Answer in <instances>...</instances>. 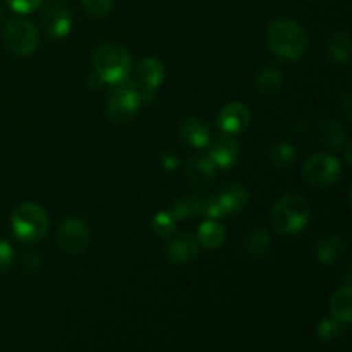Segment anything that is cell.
Masks as SVG:
<instances>
[{
  "label": "cell",
  "instance_id": "6da1fadb",
  "mask_svg": "<svg viewBox=\"0 0 352 352\" xmlns=\"http://www.w3.org/2000/svg\"><path fill=\"white\" fill-rule=\"evenodd\" d=\"M267 41L275 57L285 62H294L305 57L309 38L305 28L291 17H278L267 28Z\"/></svg>",
  "mask_w": 352,
  "mask_h": 352
},
{
  "label": "cell",
  "instance_id": "7a4b0ae2",
  "mask_svg": "<svg viewBox=\"0 0 352 352\" xmlns=\"http://www.w3.org/2000/svg\"><path fill=\"white\" fill-rule=\"evenodd\" d=\"M272 227L278 234L294 236L302 232L311 220V205L308 199L298 192L282 196L272 208Z\"/></svg>",
  "mask_w": 352,
  "mask_h": 352
},
{
  "label": "cell",
  "instance_id": "3957f363",
  "mask_svg": "<svg viewBox=\"0 0 352 352\" xmlns=\"http://www.w3.org/2000/svg\"><path fill=\"white\" fill-rule=\"evenodd\" d=\"M93 65H95V74H98L103 82L116 85L129 78L133 58L124 45L103 43L93 54Z\"/></svg>",
  "mask_w": 352,
  "mask_h": 352
},
{
  "label": "cell",
  "instance_id": "277c9868",
  "mask_svg": "<svg viewBox=\"0 0 352 352\" xmlns=\"http://www.w3.org/2000/svg\"><path fill=\"white\" fill-rule=\"evenodd\" d=\"M14 234L24 243H38L48 230L47 212L36 203H21L10 217Z\"/></svg>",
  "mask_w": 352,
  "mask_h": 352
},
{
  "label": "cell",
  "instance_id": "5b68a950",
  "mask_svg": "<svg viewBox=\"0 0 352 352\" xmlns=\"http://www.w3.org/2000/svg\"><path fill=\"white\" fill-rule=\"evenodd\" d=\"M112 91L107 98V116L112 122L126 124L134 119L141 107V96L134 86L133 79H124V81L112 85Z\"/></svg>",
  "mask_w": 352,
  "mask_h": 352
},
{
  "label": "cell",
  "instance_id": "8992f818",
  "mask_svg": "<svg viewBox=\"0 0 352 352\" xmlns=\"http://www.w3.org/2000/svg\"><path fill=\"white\" fill-rule=\"evenodd\" d=\"M250 203V191L246 186L239 182H232L227 186L223 191L215 196H206L205 198V215L208 219H222L227 215H237L243 212Z\"/></svg>",
  "mask_w": 352,
  "mask_h": 352
},
{
  "label": "cell",
  "instance_id": "52a82bcc",
  "mask_svg": "<svg viewBox=\"0 0 352 352\" xmlns=\"http://www.w3.org/2000/svg\"><path fill=\"white\" fill-rule=\"evenodd\" d=\"M342 174V165L336 157L327 153H315L302 165V177L309 186L318 189L336 184Z\"/></svg>",
  "mask_w": 352,
  "mask_h": 352
},
{
  "label": "cell",
  "instance_id": "ba28073f",
  "mask_svg": "<svg viewBox=\"0 0 352 352\" xmlns=\"http://www.w3.org/2000/svg\"><path fill=\"white\" fill-rule=\"evenodd\" d=\"M3 45L14 55L33 54L38 45V30L26 17H14L3 28Z\"/></svg>",
  "mask_w": 352,
  "mask_h": 352
},
{
  "label": "cell",
  "instance_id": "9c48e42d",
  "mask_svg": "<svg viewBox=\"0 0 352 352\" xmlns=\"http://www.w3.org/2000/svg\"><path fill=\"white\" fill-rule=\"evenodd\" d=\"M165 67L162 60L155 57L143 58L134 71L133 82L141 96V102H151L158 86L164 82Z\"/></svg>",
  "mask_w": 352,
  "mask_h": 352
},
{
  "label": "cell",
  "instance_id": "30bf717a",
  "mask_svg": "<svg viewBox=\"0 0 352 352\" xmlns=\"http://www.w3.org/2000/svg\"><path fill=\"white\" fill-rule=\"evenodd\" d=\"M89 239L88 226L79 219H67L57 232L58 246L67 254H81L88 248Z\"/></svg>",
  "mask_w": 352,
  "mask_h": 352
},
{
  "label": "cell",
  "instance_id": "8fae6325",
  "mask_svg": "<svg viewBox=\"0 0 352 352\" xmlns=\"http://www.w3.org/2000/svg\"><path fill=\"white\" fill-rule=\"evenodd\" d=\"M41 24L45 33L54 38H65L72 26L71 9L62 0H52L41 14Z\"/></svg>",
  "mask_w": 352,
  "mask_h": 352
},
{
  "label": "cell",
  "instance_id": "7c38bea8",
  "mask_svg": "<svg viewBox=\"0 0 352 352\" xmlns=\"http://www.w3.org/2000/svg\"><path fill=\"white\" fill-rule=\"evenodd\" d=\"M251 124V112L244 103L241 102H230L220 110L219 119H217V126L223 134L229 136H237L243 134L244 131L250 127Z\"/></svg>",
  "mask_w": 352,
  "mask_h": 352
},
{
  "label": "cell",
  "instance_id": "4fadbf2b",
  "mask_svg": "<svg viewBox=\"0 0 352 352\" xmlns=\"http://www.w3.org/2000/svg\"><path fill=\"white\" fill-rule=\"evenodd\" d=\"M199 243L191 234H179L165 248V256L174 265L191 263L198 258Z\"/></svg>",
  "mask_w": 352,
  "mask_h": 352
},
{
  "label": "cell",
  "instance_id": "5bb4252c",
  "mask_svg": "<svg viewBox=\"0 0 352 352\" xmlns=\"http://www.w3.org/2000/svg\"><path fill=\"white\" fill-rule=\"evenodd\" d=\"M208 146V157L215 162L217 167H234L241 157L239 143L229 134H223V136L217 138L215 141H210Z\"/></svg>",
  "mask_w": 352,
  "mask_h": 352
},
{
  "label": "cell",
  "instance_id": "9a60e30c",
  "mask_svg": "<svg viewBox=\"0 0 352 352\" xmlns=\"http://www.w3.org/2000/svg\"><path fill=\"white\" fill-rule=\"evenodd\" d=\"M179 138L192 148H205L212 141V129L199 117H184L179 124Z\"/></svg>",
  "mask_w": 352,
  "mask_h": 352
},
{
  "label": "cell",
  "instance_id": "2e32d148",
  "mask_svg": "<svg viewBox=\"0 0 352 352\" xmlns=\"http://www.w3.org/2000/svg\"><path fill=\"white\" fill-rule=\"evenodd\" d=\"M217 165L208 155L195 157L186 164V179L196 188H205L215 181Z\"/></svg>",
  "mask_w": 352,
  "mask_h": 352
},
{
  "label": "cell",
  "instance_id": "e0dca14e",
  "mask_svg": "<svg viewBox=\"0 0 352 352\" xmlns=\"http://www.w3.org/2000/svg\"><path fill=\"white\" fill-rule=\"evenodd\" d=\"M347 250V243L339 234H330L322 237L315 246V256L322 265H336L344 256Z\"/></svg>",
  "mask_w": 352,
  "mask_h": 352
},
{
  "label": "cell",
  "instance_id": "ac0fdd59",
  "mask_svg": "<svg viewBox=\"0 0 352 352\" xmlns=\"http://www.w3.org/2000/svg\"><path fill=\"white\" fill-rule=\"evenodd\" d=\"M316 138L322 144L332 148V150H340L347 143V133L342 124L336 119H323L316 126Z\"/></svg>",
  "mask_w": 352,
  "mask_h": 352
},
{
  "label": "cell",
  "instance_id": "d6986e66",
  "mask_svg": "<svg viewBox=\"0 0 352 352\" xmlns=\"http://www.w3.org/2000/svg\"><path fill=\"white\" fill-rule=\"evenodd\" d=\"M330 313L333 320L349 327L352 318V289L349 284L333 292L330 298Z\"/></svg>",
  "mask_w": 352,
  "mask_h": 352
},
{
  "label": "cell",
  "instance_id": "ffe728a7",
  "mask_svg": "<svg viewBox=\"0 0 352 352\" xmlns=\"http://www.w3.org/2000/svg\"><path fill=\"white\" fill-rule=\"evenodd\" d=\"M327 52L330 60L339 65H347L352 58L351 36L346 31H337L327 41Z\"/></svg>",
  "mask_w": 352,
  "mask_h": 352
},
{
  "label": "cell",
  "instance_id": "44dd1931",
  "mask_svg": "<svg viewBox=\"0 0 352 352\" xmlns=\"http://www.w3.org/2000/svg\"><path fill=\"white\" fill-rule=\"evenodd\" d=\"M226 236V227L219 220L208 219L201 223L196 239H198L199 246L206 248V250H217V248H220L223 244Z\"/></svg>",
  "mask_w": 352,
  "mask_h": 352
},
{
  "label": "cell",
  "instance_id": "7402d4cb",
  "mask_svg": "<svg viewBox=\"0 0 352 352\" xmlns=\"http://www.w3.org/2000/svg\"><path fill=\"white\" fill-rule=\"evenodd\" d=\"M168 212L174 215L175 220L195 219L205 212V198H201V196H182L172 203Z\"/></svg>",
  "mask_w": 352,
  "mask_h": 352
},
{
  "label": "cell",
  "instance_id": "603a6c76",
  "mask_svg": "<svg viewBox=\"0 0 352 352\" xmlns=\"http://www.w3.org/2000/svg\"><path fill=\"white\" fill-rule=\"evenodd\" d=\"M272 237L265 227L253 229L244 239V251L251 258H263L270 251Z\"/></svg>",
  "mask_w": 352,
  "mask_h": 352
},
{
  "label": "cell",
  "instance_id": "cb8c5ba5",
  "mask_svg": "<svg viewBox=\"0 0 352 352\" xmlns=\"http://www.w3.org/2000/svg\"><path fill=\"white\" fill-rule=\"evenodd\" d=\"M284 85V74L280 69L274 67V65H267L261 69L254 78V86L261 95H275L278 89Z\"/></svg>",
  "mask_w": 352,
  "mask_h": 352
},
{
  "label": "cell",
  "instance_id": "d4e9b609",
  "mask_svg": "<svg viewBox=\"0 0 352 352\" xmlns=\"http://www.w3.org/2000/svg\"><path fill=\"white\" fill-rule=\"evenodd\" d=\"M296 157H298V148L287 141H280V143L274 144L268 150V160L274 167L277 168H287L294 164Z\"/></svg>",
  "mask_w": 352,
  "mask_h": 352
},
{
  "label": "cell",
  "instance_id": "484cf974",
  "mask_svg": "<svg viewBox=\"0 0 352 352\" xmlns=\"http://www.w3.org/2000/svg\"><path fill=\"white\" fill-rule=\"evenodd\" d=\"M347 325L337 322L333 318H323L320 320L318 329H316V333H318V339L325 344H332L336 340H339L340 337L346 333Z\"/></svg>",
  "mask_w": 352,
  "mask_h": 352
},
{
  "label": "cell",
  "instance_id": "4316f807",
  "mask_svg": "<svg viewBox=\"0 0 352 352\" xmlns=\"http://www.w3.org/2000/svg\"><path fill=\"white\" fill-rule=\"evenodd\" d=\"M175 222H177V220L174 219V215H172L170 212H158L157 215L153 217V220H151V229H153V232L157 234V236L168 237L174 234Z\"/></svg>",
  "mask_w": 352,
  "mask_h": 352
},
{
  "label": "cell",
  "instance_id": "83f0119b",
  "mask_svg": "<svg viewBox=\"0 0 352 352\" xmlns=\"http://www.w3.org/2000/svg\"><path fill=\"white\" fill-rule=\"evenodd\" d=\"M82 6L93 16H107L112 10L113 0H82Z\"/></svg>",
  "mask_w": 352,
  "mask_h": 352
},
{
  "label": "cell",
  "instance_id": "f1b7e54d",
  "mask_svg": "<svg viewBox=\"0 0 352 352\" xmlns=\"http://www.w3.org/2000/svg\"><path fill=\"white\" fill-rule=\"evenodd\" d=\"M10 9L19 14H30L41 6V0H7Z\"/></svg>",
  "mask_w": 352,
  "mask_h": 352
},
{
  "label": "cell",
  "instance_id": "f546056e",
  "mask_svg": "<svg viewBox=\"0 0 352 352\" xmlns=\"http://www.w3.org/2000/svg\"><path fill=\"white\" fill-rule=\"evenodd\" d=\"M14 261V250L7 241L0 239V274L7 270Z\"/></svg>",
  "mask_w": 352,
  "mask_h": 352
},
{
  "label": "cell",
  "instance_id": "4dcf8cb0",
  "mask_svg": "<svg viewBox=\"0 0 352 352\" xmlns=\"http://www.w3.org/2000/svg\"><path fill=\"white\" fill-rule=\"evenodd\" d=\"M160 164L162 167L165 168V170H175L179 165V158H177V153H174V151H165L164 155H162L160 158Z\"/></svg>",
  "mask_w": 352,
  "mask_h": 352
},
{
  "label": "cell",
  "instance_id": "1f68e13d",
  "mask_svg": "<svg viewBox=\"0 0 352 352\" xmlns=\"http://www.w3.org/2000/svg\"><path fill=\"white\" fill-rule=\"evenodd\" d=\"M339 110L342 112V116L346 117L347 120H351V117H352V96H351L349 91L344 93L342 98L339 100Z\"/></svg>",
  "mask_w": 352,
  "mask_h": 352
},
{
  "label": "cell",
  "instance_id": "d6a6232c",
  "mask_svg": "<svg viewBox=\"0 0 352 352\" xmlns=\"http://www.w3.org/2000/svg\"><path fill=\"white\" fill-rule=\"evenodd\" d=\"M40 258L36 254H26L23 260V267L26 272H38L40 270Z\"/></svg>",
  "mask_w": 352,
  "mask_h": 352
},
{
  "label": "cell",
  "instance_id": "836d02e7",
  "mask_svg": "<svg viewBox=\"0 0 352 352\" xmlns=\"http://www.w3.org/2000/svg\"><path fill=\"white\" fill-rule=\"evenodd\" d=\"M88 85L91 86V88H96V89H98L100 86L103 85V81H102V79L98 78V74H93V76H89V79H88Z\"/></svg>",
  "mask_w": 352,
  "mask_h": 352
},
{
  "label": "cell",
  "instance_id": "e575fe53",
  "mask_svg": "<svg viewBox=\"0 0 352 352\" xmlns=\"http://www.w3.org/2000/svg\"><path fill=\"white\" fill-rule=\"evenodd\" d=\"M344 146H346V164L347 165H351L352 164V160H351V144L349 143H346L344 144Z\"/></svg>",
  "mask_w": 352,
  "mask_h": 352
},
{
  "label": "cell",
  "instance_id": "d590c367",
  "mask_svg": "<svg viewBox=\"0 0 352 352\" xmlns=\"http://www.w3.org/2000/svg\"><path fill=\"white\" fill-rule=\"evenodd\" d=\"M3 19V9H2V6H0V21Z\"/></svg>",
  "mask_w": 352,
  "mask_h": 352
}]
</instances>
